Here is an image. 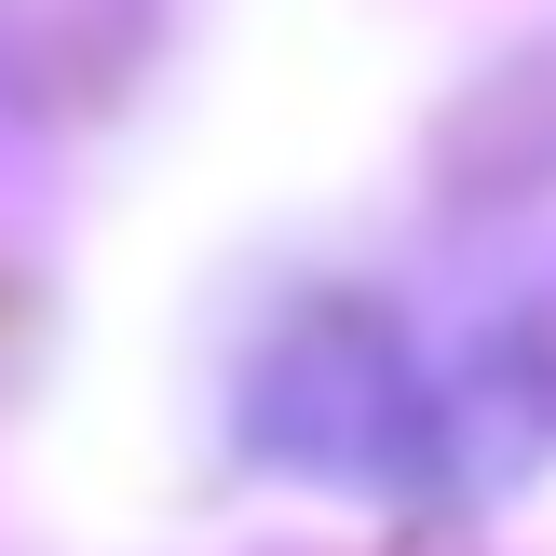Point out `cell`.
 <instances>
[{
  "mask_svg": "<svg viewBox=\"0 0 556 556\" xmlns=\"http://www.w3.org/2000/svg\"><path fill=\"white\" fill-rule=\"evenodd\" d=\"M516 380H530V394L556 407V286L530 299V313H516Z\"/></svg>",
  "mask_w": 556,
  "mask_h": 556,
  "instance_id": "1",
  "label": "cell"
}]
</instances>
